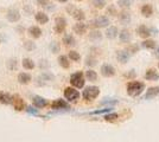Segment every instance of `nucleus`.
I'll return each instance as SVG.
<instances>
[{"label": "nucleus", "instance_id": "f257e3e1", "mask_svg": "<svg viewBox=\"0 0 159 142\" xmlns=\"http://www.w3.org/2000/svg\"><path fill=\"white\" fill-rule=\"evenodd\" d=\"M144 88H145V85L140 82H131L127 85V93H128V95L135 97V96H139L143 93Z\"/></svg>", "mask_w": 159, "mask_h": 142}, {"label": "nucleus", "instance_id": "f03ea898", "mask_svg": "<svg viewBox=\"0 0 159 142\" xmlns=\"http://www.w3.org/2000/svg\"><path fill=\"white\" fill-rule=\"evenodd\" d=\"M100 94V89L98 87H88L83 91V98L86 101H93Z\"/></svg>", "mask_w": 159, "mask_h": 142}, {"label": "nucleus", "instance_id": "7ed1b4c3", "mask_svg": "<svg viewBox=\"0 0 159 142\" xmlns=\"http://www.w3.org/2000/svg\"><path fill=\"white\" fill-rule=\"evenodd\" d=\"M70 83L73 84L75 88H83L84 87V76L82 72H76L73 74L70 77Z\"/></svg>", "mask_w": 159, "mask_h": 142}, {"label": "nucleus", "instance_id": "20e7f679", "mask_svg": "<svg viewBox=\"0 0 159 142\" xmlns=\"http://www.w3.org/2000/svg\"><path fill=\"white\" fill-rule=\"evenodd\" d=\"M64 97L69 102H75L80 98V93L74 88H66V90H64Z\"/></svg>", "mask_w": 159, "mask_h": 142}, {"label": "nucleus", "instance_id": "39448f33", "mask_svg": "<svg viewBox=\"0 0 159 142\" xmlns=\"http://www.w3.org/2000/svg\"><path fill=\"white\" fill-rule=\"evenodd\" d=\"M66 27V20L63 17H57L55 19V32L56 33H63Z\"/></svg>", "mask_w": 159, "mask_h": 142}, {"label": "nucleus", "instance_id": "423d86ee", "mask_svg": "<svg viewBox=\"0 0 159 142\" xmlns=\"http://www.w3.org/2000/svg\"><path fill=\"white\" fill-rule=\"evenodd\" d=\"M93 25L98 28H101V27H106L109 25V19L105 17V15H100L98 18H95L93 20Z\"/></svg>", "mask_w": 159, "mask_h": 142}, {"label": "nucleus", "instance_id": "0eeeda50", "mask_svg": "<svg viewBox=\"0 0 159 142\" xmlns=\"http://www.w3.org/2000/svg\"><path fill=\"white\" fill-rule=\"evenodd\" d=\"M11 103L13 104L14 109H16V110H18V111L23 110V109H24V107H25L24 101L21 100V97H19L18 95H14V96H12V98H11Z\"/></svg>", "mask_w": 159, "mask_h": 142}, {"label": "nucleus", "instance_id": "6e6552de", "mask_svg": "<svg viewBox=\"0 0 159 142\" xmlns=\"http://www.w3.org/2000/svg\"><path fill=\"white\" fill-rule=\"evenodd\" d=\"M101 75L103 77H112L115 75V69L113 68L111 64H103L101 67Z\"/></svg>", "mask_w": 159, "mask_h": 142}, {"label": "nucleus", "instance_id": "1a4fd4ad", "mask_svg": "<svg viewBox=\"0 0 159 142\" xmlns=\"http://www.w3.org/2000/svg\"><path fill=\"white\" fill-rule=\"evenodd\" d=\"M6 18L8 21H11V23H17V21H19L20 19V13L18 10H10L6 14Z\"/></svg>", "mask_w": 159, "mask_h": 142}, {"label": "nucleus", "instance_id": "9d476101", "mask_svg": "<svg viewBox=\"0 0 159 142\" xmlns=\"http://www.w3.org/2000/svg\"><path fill=\"white\" fill-rule=\"evenodd\" d=\"M129 57H131V54H128L127 50H120V51L116 52V58H118V61H119L121 64L127 63V62L129 61Z\"/></svg>", "mask_w": 159, "mask_h": 142}, {"label": "nucleus", "instance_id": "9b49d317", "mask_svg": "<svg viewBox=\"0 0 159 142\" xmlns=\"http://www.w3.org/2000/svg\"><path fill=\"white\" fill-rule=\"evenodd\" d=\"M131 13L127 11V10H122L121 12L119 13V20L121 24L126 25V24H129L131 23Z\"/></svg>", "mask_w": 159, "mask_h": 142}, {"label": "nucleus", "instance_id": "f8f14e48", "mask_svg": "<svg viewBox=\"0 0 159 142\" xmlns=\"http://www.w3.org/2000/svg\"><path fill=\"white\" fill-rule=\"evenodd\" d=\"M34 19H36V21H37L38 24L44 25V24H47L48 21H49V17H48V14H45L44 12H37V13L34 14Z\"/></svg>", "mask_w": 159, "mask_h": 142}, {"label": "nucleus", "instance_id": "ddd939ff", "mask_svg": "<svg viewBox=\"0 0 159 142\" xmlns=\"http://www.w3.org/2000/svg\"><path fill=\"white\" fill-rule=\"evenodd\" d=\"M71 15L74 17V19H76L77 21H83L84 18H86L84 12L82 10H80V8H74L71 11Z\"/></svg>", "mask_w": 159, "mask_h": 142}, {"label": "nucleus", "instance_id": "4468645a", "mask_svg": "<svg viewBox=\"0 0 159 142\" xmlns=\"http://www.w3.org/2000/svg\"><path fill=\"white\" fill-rule=\"evenodd\" d=\"M33 104H34V107H37V108H44V107L48 105V101L45 98L40 97V96H34V97H33Z\"/></svg>", "mask_w": 159, "mask_h": 142}, {"label": "nucleus", "instance_id": "2eb2a0df", "mask_svg": "<svg viewBox=\"0 0 159 142\" xmlns=\"http://www.w3.org/2000/svg\"><path fill=\"white\" fill-rule=\"evenodd\" d=\"M119 39L121 43H129L131 39H132L131 32H129L128 30H122L119 33Z\"/></svg>", "mask_w": 159, "mask_h": 142}, {"label": "nucleus", "instance_id": "dca6fc26", "mask_svg": "<svg viewBox=\"0 0 159 142\" xmlns=\"http://www.w3.org/2000/svg\"><path fill=\"white\" fill-rule=\"evenodd\" d=\"M138 33H139V36L141 38L147 39V38L151 36V30H150L148 27H146L145 25H140V26L138 27Z\"/></svg>", "mask_w": 159, "mask_h": 142}, {"label": "nucleus", "instance_id": "f3484780", "mask_svg": "<svg viewBox=\"0 0 159 142\" xmlns=\"http://www.w3.org/2000/svg\"><path fill=\"white\" fill-rule=\"evenodd\" d=\"M51 108L55 110H60V109H68V104L64 100H56L55 102H52Z\"/></svg>", "mask_w": 159, "mask_h": 142}, {"label": "nucleus", "instance_id": "a211bd4d", "mask_svg": "<svg viewBox=\"0 0 159 142\" xmlns=\"http://www.w3.org/2000/svg\"><path fill=\"white\" fill-rule=\"evenodd\" d=\"M145 78L147 80V81H158V80H159V74H158V72H156V70L150 69V70H147V71H146Z\"/></svg>", "mask_w": 159, "mask_h": 142}, {"label": "nucleus", "instance_id": "6ab92c4d", "mask_svg": "<svg viewBox=\"0 0 159 142\" xmlns=\"http://www.w3.org/2000/svg\"><path fill=\"white\" fill-rule=\"evenodd\" d=\"M74 31H75V33H77V34L86 33V31H87L86 24H83L82 21H79L77 24H75V25H74Z\"/></svg>", "mask_w": 159, "mask_h": 142}, {"label": "nucleus", "instance_id": "aec40b11", "mask_svg": "<svg viewBox=\"0 0 159 142\" xmlns=\"http://www.w3.org/2000/svg\"><path fill=\"white\" fill-rule=\"evenodd\" d=\"M141 14L146 17V18H150L151 15L153 14V8L151 5H148V4H146V5H143L141 7Z\"/></svg>", "mask_w": 159, "mask_h": 142}, {"label": "nucleus", "instance_id": "412c9836", "mask_svg": "<svg viewBox=\"0 0 159 142\" xmlns=\"http://www.w3.org/2000/svg\"><path fill=\"white\" fill-rule=\"evenodd\" d=\"M157 95H159V87H156V88H150L147 91H146L145 100L153 98V97H156Z\"/></svg>", "mask_w": 159, "mask_h": 142}, {"label": "nucleus", "instance_id": "4be33fe9", "mask_svg": "<svg viewBox=\"0 0 159 142\" xmlns=\"http://www.w3.org/2000/svg\"><path fill=\"white\" fill-rule=\"evenodd\" d=\"M29 33L32 38H39L42 36V30L38 26H31L29 28Z\"/></svg>", "mask_w": 159, "mask_h": 142}, {"label": "nucleus", "instance_id": "5701e85b", "mask_svg": "<svg viewBox=\"0 0 159 142\" xmlns=\"http://www.w3.org/2000/svg\"><path fill=\"white\" fill-rule=\"evenodd\" d=\"M30 81H31V76L26 72H20L18 75V82L21 84H27V83H30Z\"/></svg>", "mask_w": 159, "mask_h": 142}, {"label": "nucleus", "instance_id": "b1692460", "mask_svg": "<svg viewBox=\"0 0 159 142\" xmlns=\"http://www.w3.org/2000/svg\"><path fill=\"white\" fill-rule=\"evenodd\" d=\"M106 36H107V38H109V39L116 38V37H118V28L115 26L108 27V30H107V32H106Z\"/></svg>", "mask_w": 159, "mask_h": 142}, {"label": "nucleus", "instance_id": "393cba45", "mask_svg": "<svg viewBox=\"0 0 159 142\" xmlns=\"http://www.w3.org/2000/svg\"><path fill=\"white\" fill-rule=\"evenodd\" d=\"M21 64H23V68L26 69V70H33L34 69V62L30 58H24Z\"/></svg>", "mask_w": 159, "mask_h": 142}, {"label": "nucleus", "instance_id": "a878e982", "mask_svg": "<svg viewBox=\"0 0 159 142\" xmlns=\"http://www.w3.org/2000/svg\"><path fill=\"white\" fill-rule=\"evenodd\" d=\"M63 43L66 44V46H74V45L76 44L75 38H74L71 34H66V36L63 37Z\"/></svg>", "mask_w": 159, "mask_h": 142}, {"label": "nucleus", "instance_id": "bb28decb", "mask_svg": "<svg viewBox=\"0 0 159 142\" xmlns=\"http://www.w3.org/2000/svg\"><path fill=\"white\" fill-rule=\"evenodd\" d=\"M58 63L63 69H68L70 67V62H69L66 56H60L58 57Z\"/></svg>", "mask_w": 159, "mask_h": 142}, {"label": "nucleus", "instance_id": "cd10ccee", "mask_svg": "<svg viewBox=\"0 0 159 142\" xmlns=\"http://www.w3.org/2000/svg\"><path fill=\"white\" fill-rule=\"evenodd\" d=\"M11 98L12 96L6 93H0V103L2 104H10L11 103Z\"/></svg>", "mask_w": 159, "mask_h": 142}, {"label": "nucleus", "instance_id": "c85d7f7f", "mask_svg": "<svg viewBox=\"0 0 159 142\" xmlns=\"http://www.w3.org/2000/svg\"><path fill=\"white\" fill-rule=\"evenodd\" d=\"M86 78L90 82H95L98 80V74H96L94 70L89 69L88 71H86Z\"/></svg>", "mask_w": 159, "mask_h": 142}, {"label": "nucleus", "instance_id": "c756f323", "mask_svg": "<svg viewBox=\"0 0 159 142\" xmlns=\"http://www.w3.org/2000/svg\"><path fill=\"white\" fill-rule=\"evenodd\" d=\"M89 39L92 41H99L102 39V33L100 31H93L89 33Z\"/></svg>", "mask_w": 159, "mask_h": 142}, {"label": "nucleus", "instance_id": "7c9ffc66", "mask_svg": "<svg viewBox=\"0 0 159 142\" xmlns=\"http://www.w3.org/2000/svg\"><path fill=\"white\" fill-rule=\"evenodd\" d=\"M133 4V0H118V6L126 10L128 7H131Z\"/></svg>", "mask_w": 159, "mask_h": 142}, {"label": "nucleus", "instance_id": "2f4dec72", "mask_svg": "<svg viewBox=\"0 0 159 142\" xmlns=\"http://www.w3.org/2000/svg\"><path fill=\"white\" fill-rule=\"evenodd\" d=\"M92 5H93L95 8H103L106 6V0H92Z\"/></svg>", "mask_w": 159, "mask_h": 142}, {"label": "nucleus", "instance_id": "473e14b6", "mask_svg": "<svg viewBox=\"0 0 159 142\" xmlns=\"http://www.w3.org/2000/svg\"><path fill=\"white\" fill-rule=\"evenodd\" d=\"M141 46L145 47V49H154V46H156V41H151V39H146V41H143Z\"/></svg>", "mask_w": 159, "mask_h": 142}, {"label": "nucleus", "instance_id": "72a5a7b5", "mask_svg": "<svg viewBox=\"0 0 159 142\" xmlns=\"http://www.w3.org/2000/svg\"><path fill=\"white\" fill-rule=\"evenodd\" d=\"M69 58L74 62H79L80 58H81V56H80V54L76 52V51H70V52H69Z\"/></svg>", "mask_w": 159, "mask_h": 142}, {"label": "nucleus", "instance_id": "f704fd0d", "mask_svg": "<svg viewBox=\"0 0 159 142\" xmlns=\"http://www.w3.org/2000/svg\"><path fill=\"white\" fill-rule=\"evenodd\" d=\"M24 47H25L26 50H29V51H32V50L36 49V45H34V43H33V41H24Z\"/></svg>", "mask_w": 159, "mask_h": 142}, {"label": "nucleus", "instance_id": "c9c22d12", "mask_svg": "<svg viewBox=\"0 0 159 142\" xmlns=\"http://www.w3.org/2000/svg\"><path fill=\"white\" fill-rule=\"evenodd\" d=\"M106 121H114L115 118H119V115L118 114H115V113H113V114H107V115H105V117H103Z\"/></svg>", "mask_w": 159, "mask_h": 142}, {"label": "nucleus", "instance_id": "e433bc0d", "mask_svg": "<svg viewBox=\"0 0 159 142\" xmlns=\"http://www.w3.org/2000/svg\"><path fill=\"white\" fill-rule=\"evenodd\" d=\"M113 108H106V109H101V110H95L92 114L93 115H99V114H106V113H111Z\"/></svg>", "mask_w": 159, "mask_h": 142}, {"label": "nucleus", "instance_id": "4c0bfd02", "mask_svg": "<svg viewBox=\"0 0 159 142\" xmlns=\"http://www.w3.org/2000/svg\"><path fill=\"white\" fill-rule=\"evenodd\" d=\"M107 13L111 14V15H116L118 12H116V10H115V6H114V5H111V6L108 7V10H107Z\"/></svg>", "mask_w": 159, "mask_h": 142}, {"label": "nucleus", "instance_id": "58836bf2", "mask_svg": "<svg viewBox=\"0 0 159 142\" xmlns=\"http://www.w3.org/2000/svg\"><path fill=\"white\" fill-rule=\"evenodd\" d=\"M38 5L42 7H48L49 5H52L49 0H38Z\"/></svg>", "mask_w": 159, "mask_h": 142}, {"label": "nucleus", "instance_id": "ea45409f", "mask_svg": "<svg viewBox=\"0 0 159 142\" xmlns=\"http://www.w3.org/2000/svg\"><path fill=\"white\" fill-rule=\"evenodd\" d=\"M26 111L27 113H30V114H33V115H37V114H38V110H37V109H34L33 107H27Z\"/></svg>", "mask_w": 159, "mask_h": 142}, {"label": "nucleus", "instance_id": "a19ab883", "mask_svg": "<svg viewBox=\"0 0 159 142\" xmlns=\"http://www.w3.org/2000/svg\"><path fill=\"white\" fill-rule=\"evenodd\" d=\"M86 64L87 65H90V67H93V65H95L96 63H95V59L94 58H92V57H88L86 61Z\"/></svg>", "mask_w": 159, "mask_h": 142}, {"label": "nucleus", "instance_id": "79ce46f5", "mask_svg": "<svg viewBox=\"0 0 159 142\" xmlns=\"http://www.w3.org/2000/svg\"><path fill=\"white\" fill-rule=\"evenodd\" d=\"M8 68L11 69V70H16V65H17V62L14 61V59H11V61H8Z\"/></svg>", "mask_w": 159, "mask_h": 142}, {"label": "nucleus", "instance_id": "37998d69", "mask_svg": "<svg viewBox=\"0 0 159 142\" xmlns=\"http://www.w3.org/2000/svg\"><path fill=\"white\" fill-rule=\"evenodd\" d=\"M51 50H52V52H57L58 51V45H56V43L53 41V43H51Z\"/></svg>", "mask_w": 159, "mask_h": 142}, {"label": "nucleus", "instance_id": "c03bdc74", "mask_svg": "<svg viewBox=\"0 0 159 142\" xmlns=\"http://www.w3.org/2000/svg\"><path fill=\"white\" fill-rule=\"evenodd\" d=\"M156 57H158L159 58V47L157 49V51H156Z\"/></svg>", "mask_w": 159, "mask_h": 142}, {"label": "nucleus", "instance_id": "a18cd8bd", "mask_svg": "<svg viewBox=\"0 0 159 142\" xmlns=\"http://www.w3.org/2000/svg\"><path fill=\"white\" fill-rule=\"evenodd\" d=\"M57 1H60V2H63V4H64V2H66L68 0H57Z\"/></svg>", "mask_w": 159, "mask_h": 142}, {"label": "nucleus", "instance_id": "49530a36", "mask_svg": "<svg viewBox=\"0 0 159 142\" xmlns=\"http://www.w3.org/2000/svg\"><path fill=\"white\" fill-rule=\"evenodd\" d=\"M77 1H82V0H77Z\"/></svg>", "mask_w": 159, "mask_h": 142}]
</instances>
